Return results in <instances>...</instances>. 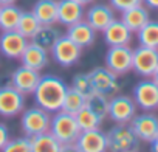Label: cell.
<instances>
[{
	"label": "cell",
	"instance_id": "cell-25",
	"mask_svg": "<svg viewBox=\"0 0 158 152\" xmlns=\"http://www.w3.org/2000/svg\"><path fill=\"white\" fill-rule=\"evenodd\" d=\"M20 14H22V10L19 6H16L14 3L0 6V30L2 31L16 30Z\"/></svg>",
	"mask_w": 158,
	"mask_h": 152
},
{
	"label": "cell",
	"instance_id": "cell-10",
	"mask_svg": "<svg viewBox=\"0 0 158 152\" xmlns=\"http://www.w3.org/2000/svg\"><path fill=\"white\" fill-rule=\"evenodd\" d=\"M133 101L144 112L158 109V84L153 79H143L133 87Z\"/></svg>",
	"mask_w": 158,
	"mask_h": 152
},
{
	"label": "cell",
	"instance_id": "cell-2",
	"mask_svg": "<svg viewBox=\"0 0 158 152\" xmlns=\"http://www.w3.org/2000/svg\"><path fill=\"white\" fill-rule=\"evenodd\" d=\"M56 140L60 143L62 150H74V141L81 132L74 115L67 113L64 110H57L51 115L50 121V129H48Z\"/></svg>",
	"mask_w": 158,
	"mask_h": 152
},
{
	"label": "cell",
	"instance_id": "cell-9",
	"mask_svg": "<svg viewBox=\"0 0 158 152\" xmlns=\"http://www.w3.org/2000/svg\"><path fill=\"white\" fill-rule=\"evenodd\" d=\"M136 113L133 98L127 95H113L109 98V116L116 124H129Z\"/></svg>",
	"mask_w": 158,
	"mask_h": 152
},
{
	"label": "cell",
	"instance_id": "cell-30",
	"mask_svg": "<svg viewBox=\"0 0 158 152\" xmlns=\"http://www.w3.org/2000/svg\"><path fill=\"white\" fill-rule=\"evenodd\" d=\"M74 118H76V123H77V126H79V129H81V130L96 129L102 123V120L96 113H93L89 107H85V106L74 115Z\"/></svg>",
	"mask_w": 158,
	"mask_h": 152
},
{
	"label": "cell",
	"instance_id": "cell-12",
	"mask_svg": "<svg viewBox=\"0 0 158 152\" xmlns=\"http://www.w3.org/2000/svg\"><path fill=\"white\" fill-rule=\"evenodd\" d=\"M73 147L77 152H106L107 135L99 127L90 129V130H81Z\"/></svg>",
	"mask_w": 158,
	"mask_h": 152
},
{
	"label": "cell",
	"instance_id": "cell-18",
	"mask_svg": "<svg viewBox=\"0 0 158 152\" xmlns=\"http://www.w3.org/2000/svg\"><path fill=\"white\" fill-rule=\"evenodd\" d=\"M67 36L76 42L81 48H87V47H92L96 40V31L93 30V27L85 20H79L73 25H68L67 27Z\"/></svg>",
	"mask_w": 158,
	"mask_h": 152
},
{
	"label": "cell",
	"instance_id": "cell-13",
	"mask_svg": "<svg viewBox=\"0 0 158 152\" xmlns=\"http://www.w3.org/2000/svg\"><path fill=\"white\" fill-rule=\"evenodd\" d=\"M129 124L139 141L152 143L153 138L158 135V116L152 112H144L139 115L135 113Z\"/></svg>",
	"mask_w": 158,
	"mask_h": 152
},
{
	"label": "cell",
	"instance_id": "cell-31",
	"mask_svg": "<svg viewBox=\"0 0 158 152\" xmlns=\"http://www.w3.org/2000/svg\"><path fill=\"white\" fill-rule=\"evenodd\" d=\"M3 152H31V143L30 137H17V138H10L8 143L3 147Z\"/></svg>",
	"mask_w": 158,
	"mask_h": 152
},
{
	"label": "cell",
	"instance_id": "cell-14",
	"mask_svg": "<svg viewBox=\"0 0 158 152\" xmlns=\"http://www.w3.org/2000/svg\"><path fill=\"white\" fill-rule=\"evenodd\" d=\"M28 42L30 39L22 36L17 30L2 31V34H0V53L8 59H19Z\"/></svg>",
	"mask_w": 158,
	"mask_h": 152
},
{
	"label": "cell",
	"instance_id": "cell-36",
	"mask_svg": "<svg viewBox=\"0 0 158 152\" xmlns=\"http://www.w3.org/2000/svg\"><path fill=\"white\" fill-rule=\"evenodd\" d=\"M150 144H152V146H150V149H152V150H155V152H158V135L153 138V141H152Z\"/></svg>",
	"mask_w": 158,
	"mask_h": 152
},
{
	"label": "cell",
	"instance_id": "cell-6",
	"mask_svg": "<svg viewBox=\"0 0 158 152\" xmlns=\"http://www.w3.org/2000/svg\"><path fill=\"white\" fill-rule=\"evenodd\" d=\"M25 109V95L19 92L11 84L0 87V116L13 118L23 112Z\"/></svg>",
	"mask_w": 158,
	"mask_h": 152
},
{
	"label": "cell",
	"instance_id": "cell-8",
	"mask_svg": "<svg viewBox=\"0 0 158 152\" xmlns=\"http://www.w3.org/2000/svg\"><path fill=\"white\" fill-rule=\"evenodd\" d=\"M158 67V48H150L139 45L133 50L132 54V70L143 76V78H150L153 71Z\"/></svg>",
	"mask_w": 158,
	"mask_h": 152
},
{
	"label": "cell",
	"instance_id": "cell-17",
	"mask_svg": "<svg viewBox=\"0 0 158 152\" xmlns=\"http://www.w3.org/2000/svg\"><path fill=\"white\" fill-rule=\"evenodd\" d=\"M85 16L84 5L77 3L76 0H57V22L60 25H73L82 20Z\"/></svg>",
	"mask_w": 158,
	"mask_h": 152
},
{
	"label": "cell",
	"instance_id": "cell-37",
	"mask_svg": "<svg viewBox=\"0 0 158 152\" xmlns=\"http://www.w3.org/2000/svg\"><path fill=\"white\" fill-rule=\"evenodd\" d=\"M11 3H16V0H0V6H3V5H11Z\"/></svg>",
	"mask_w": 158,
	"mask_h": 152
},
{
	"label": "cell",
	"instance_id": "cell-26",
	"mask_svg": "<svg viewBox=\"0 0 158 152\" xmlns=\"http://www.w3.org/2000/svg\"><path fill=\"white\" fill-rule=\"evenodd\" d=\"M136 37L139 45L158 48V20H149L147 23H144L136 31Z\"/></svg>",
	"mask_w": 158,
	"mask_h": 152
},
{
	"label": "cell",
	"instance_id": "cell-23",
	"mask_svg": "<svg viewBox=\"0 0 158 152\" xmlns=\"http://www.w3.org/2000/svg\"><path fill=\"white\" fill-rule=\"evenodd\" d=\"M60 36H62V33L56 27V23H53V25H40L39 30L34 33V36L30 39V42H33V44L45 48L47 51H50Z\"/></svg>",
	"mask_w": 158,
	"mask_h": 152
},
{
	"label": "cell",
	"instance_id": "cell-24",
	"mask_svg": "<svg viewBox=\"0 0 158 152\" xmlns=\"http://www.w3.org/2000/svg\"><path fill=\"white\" fill-rule=\"evenodd\" d=\"M30 143H31V152H60L62 150L60 143L56 140V137L50 130L30 137Z\"/></svg>",
	"mask_w": 158,
	"mask_h": 152
},
{
	"label": "cell",
	"instance_id": "cell-22",
	"mask_svg": "<svg viewBox=\"0 0 158 152\" xmlns=\"http://www.w3.org/2000/svg\"><path fill=\"white\" fill-rule=\"evenodd\" d=\"M31 13L40 25L57 23V0H37L33 5Z\"/></svg>",
	"mask_w": 158,
	"mask_h": 152
},
{
	"label": "cell",
	"instance_id": "cell-33",
	"mask_svg": "<svg viewBox=\"0 0 158 152\" xmlns=\"http://www.w3.org/2000/svg\"><path fill=\"white\" fill-rule=\"evenodd\" d=\"M109 2H110L113 10L123 13V11L132 8V6H136V5L143 3V0H109Z\"/></svg>",
	"mask_w": 158,
	"mask_h": 152
},
{
	"label": "cell",
	"instance_id": "cell-35",
	"mask_svg": "<svg viewBox=\"0 0 158 152\" xmlns=\"http://www.w3.org/2000/svg\"><path fill=\"white\" fill-rule=\"evenodd\" d=\"M143 3H144V5H147V8L158 10V0H143Z\"/></svg>",
	"mask_w": 158,
	"mask_h": 152
},
{
	"label": "cell",
	"instance_id": "cell-20",
	"mask_svg": "<svg viewBox=\"0 0 158 152\" xmlns=\"http://www.w3.org/2000/svg\"><path fill=\"white\" fill-rule=\"evenodd\" d=\"M19 59H20L22 65L30 67L36 71L44 70L48 65V61H50L48 51L45 48L33 44V42H28V45L25 47V50H23V53H22V56Z\"/></svg>",
	"mask_w": 158,
	"mask_h": 152
},
{
	"label": "cell",
	"instance_id": "cell-7",
	"mask_svg": "<svg viewBox=\"0 0 158 152\" xmlns=\"http://www.w3.org/2000/svg\"><path fill=\"white\" fill-rule=\"evenodd\" d=\"M50 53H51L53 59L60 67H71L73 64H76L79 59H81L82 48L65 34V36H60L56 40V44L53 45Z\"/></svg>",
	"mask_w": 158,
	"mask_h": 152
},
{
	"label": "cell",
	"instance_id": "cell-1",
	"mask_svg": "<svg viewBox=\"0 0 158 152\" xmlns=\"http://www.w3.org/2000/svg\"><path fill=\"white\" fill-rule=\"evenodd\" d=\"M67 90H68V86L62 78H59L56 74H44L40 76L33 95L37 106L48 110L50 113H54L60 110Z\"/></svg>",
	"mask_w": 158,
	"mask_h": 152
},
{
	"label": "cell",
	"instance_id": "cell-5",
	"mask_svg": "<svg viewBox=\"0 0 158 152\" xmlns=\"http://www.w3.org/2000/svg\"><path fill=\"white\" fill-rule=\"evenodd\" d=\"M89 78L93 92L102 93L106 96H113L119 92V81L118 74H115L107 67H96L89 71Z\"/></svg>",
	"mask_w": 158,
	"mask_h": 152
},
{
	"label": "cell",
	"instance_id": "cell-4",
	"mask_svg": "<svg viewBox=\"0 0 158 152\" xmlns=\"http://www.w3.org/2000/svg\"><path fill=\"white\" fill-rule=\"evenodd\" d=\"M20 115H22L20 126L27 137H33L36 133H40V132H45L50 129L51 113L37 104L30 109H23V112Z\"/></svg>",
	"mask_w": 158,
	"mask_h": 152
},
{
	"label": "cell",
	"instance_id": "cell-34",
	"mask_svg": "<svg viewBox=\"0 0 158 152\" xmlns=\"http://www.w3.org/2000/svg\"><path fill=\"white\" fill-rule=\"evenodd\" d=\"M8 140H10V130H8L6 124H3L2 121H0V150H3Z\"/></svg>",
	"mask_w": 158,
	"mask_h": 152
},
{
	"label": "cell",
	"instance_id": "cell-38",
	"mask_svg": "<svg viewBox=\"0 0 158 152\" xmlns=\"http://www.w3.org/2000/svg\"><path fill=\"white\" fill-rule=\"evenodd\" d=\"M76 2L85 6V5H90V3H93V0H76Z\"/></svg>",
	"mask_w": 158,
	"mask_h": 152
},
{
	"label": "cell",
	"instance_id": "cell-29",
	"mask_svg": "<svg viewBox=\"0 0 158 152\" xmlns=\"http://www.w3.org/2000/svg\"><path fill=\"white\" fill-rule=\"evenodd\" d=\"M39 27H40V23H39V20L36 19V16L31 11H22L16 30L22 36H25L27 39H31L34 36V33L39 30Z\"/></svg>",
	"mask_w": 158,
	"mask_h": 152
},
{
	"label": "cell",
	"instance_id": "cell-3",
	"mask_svg": "<svg viewBox=\"0 0 158 152\" xmlns=\"http://www.w3.org/2000/svg\"><path fill=\"white\" fill-rule=\"evenodd\" d=\"M107 135V150L112 152H130L139 147V140L132 130L130 124H116L113 126Z\"/></svg>",
	"mask_w": 158,
	"mask_h": 152
},
{
	"label": "cell",
	"instance_id": "cell-39",
	"mask_svg": "<svg viewBox=\"0 0 158 152\" xmlns=\"http://www.w3.org/2000/svg\"><path fill=\"white\" fill-rule=\"evenodd\" d=\"M150 78H152V79H153V81H155V82L158 84V67H156V70L153 71V74L150 76Z\"/></svg>",
	"mask_w": 158,
	"mask_h": 152
},
{
	"label": "cell",
	"instance_id": "cell-11",
	"mask_svg": "<svg viewBox=\"0 0 158 152\" xmlns=\"http://www.w3.org/2000/svg\"><path fill=\"white\" fill-rule=\"evenodd\" d=\"M132 54L133 50L129 45H113L109 47L106 53V67L115 74H126L132 70Z\"/></svg>",
	"mask_w": 158,
	"mask_h": 152
},
{
	"label": "cell",
	"instance_id": "cell-21",
	"mask_svg": "<svg viewBox=\"0 0 158 152\" xmlns=\"http://www.w3.org/2000/svg\"><path fill=\"white\" fill-rule=\"evenodd\" d=\"M121 20L129 27V30L132 33H136L144 23H147L150 20V14H149V10L143 3H139L136 6H132V8L123 11Z\"/></svg>",
	"mask_w": 158,
	"mask_h": 152
},
{
	"label": "cell",
	"instance_id": "cell-28",
	"mask_svg": "<svg viewBox=\"0 0 158 152\" xmlns=\"http://www.w3.org/2000/svg\"><path fill=\"white\" fill-rule=\"evenodd\" d=\"M84 104H85V96L82 93H79L77 90H74L73 87H68V90L65 92L60 110H64L67 113H71V115H76L84 107Z\"/></svg>",
	"mask_w": 158,
	"mask_h": 152
},
{
	"label": "cell",
	"instance_id": "cell-19",
	"mask_svg": "<svg viewBox=\"0 0 158 152\" xmlns=\"http://www.w3.org/2000/svg\"><path fill=\"white\" fill-rule=\"evenodd\" d=\"M102 34H104L106 44L109 47H113V45H129L132 42L133 33L129 30V27L121 19H115L104 28Z\"/></svg>",
	"mask_w": 158,
	"mask_h": 152
},
{
	"label": "cell",
	"instance_id": "cell-27",
	"mask_svg": "<svg viewBox=\"0 0 158 152\" xmlns=\"http://www.w3.org/2000/svg\"><path fill=\"white\" fill-rule=\"evenodd\" d=\"M85 107H89L93 113H96L102 121L106 120V116H109V96L98 93V92H92L85 96Z\"/></svg>",
	"mask_w": 158,
	"mask_h": 152
},
{
	"label": "cell",
	"instance_id": "cell-15",
	"mask_svg": "<svg viewBox=\"0 0 158 152\" xmlns=\"http://www.w3.org/2000/svg\"><path fill=\"white\" fill-rule=\"evenodd\" d=\"M40 79V73L30 68V67H25V65H20L17 67L13 74H11V79H10V84L13 87H16L19 92H22L23 95H30L34 92L37 82Z\"/></svg>",
	"mask_w": 158,
	"mask_h": 152
},
{
	"label": "cell",
	"instance_id": "cell-32",
	"mask_svg": "<svg viewBox=\"0 0 158 152\" xmlns=\"http://www.w3.org/2000/svg\"><path fill=\"white\" fill-rule=\"evenodd\" d=\"M71 87L74 90H77L79 93H82L84 96H87L89 93L93 92L92 84H90V78H89V73H77L73 76V81H71Z\"/></svg>",
	"mask_w": 158,
	"mask_h": 152
},
{
	"label": "cell",
	"instance_id": "cell-16",
	"mask_svg": "<svg viewBox=\"0 0 158 152\" xmlns=\"http://www.w3.org/2000/svg\"><path fill=\"white\" fill-rule=\"evenodd\" d=\"M84 19L93 27V30L98 33V31H104V28L113 22L116 17H115V10L112 8V5H106V3H96V5H92L87 11H85V16Z\"/></svg>",
	"mask_w": 158,
	"mask_h": 152
}]
</instances>
